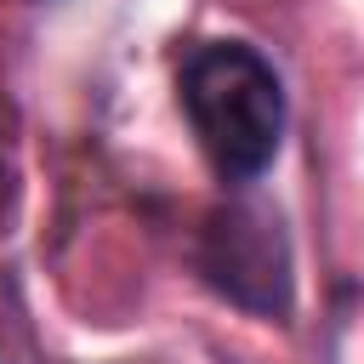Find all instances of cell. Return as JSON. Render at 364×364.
<instances>
[{"label":"cell","mask_w":364,"mask_h":364,"mask_svg":"<svg viewBox=\"0 0 364 364\" xmlns=\"http://www.w3.org/2000/svg\"><path fill=\"white\" fill-rule=\"evenodd\" d=\"M176 97H182L188 125L222 182L245 188L273 165L290 108H284L279 68L256 46H245V40L193 46L176 74Z\"/></svg>","instance_id":"cell-1"},{"label":"cell","mask_w":364,"mask_h":364,"mask_svg":"<svg viewBox=\"0 0 364 364\" xmlns=\"http://www.w3.org/2000/svg\"><path fill=\"white\" fill-rule=\"evenodd\" d=\"M199 273L233 307L284 318L296 301V273H290V239H284L279 210H267L256 199L216 205L199 233Z\"/></svg>","instance_id":"cell-2"}]
</instances>
